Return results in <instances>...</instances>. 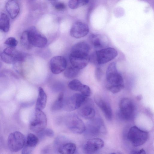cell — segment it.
<instances>
[{"mask_svg":"<svg viewBox=\"0 0 154 154\" xmlns=\"http://www.w3.org/2000/svg\"><path fill=\"white\" fill-rule=\"evenodd\" d=\"M47 96L43 89L41 87L38 89V95L36 103L35 109L43 110L45 107Z\"/></svg>","mask_w":154,"mask_h":154,"instance_id":"23","label":"cell"},{"mask_svg":"<svg viewBox=\"0 0 154 154\" xmlns=\"http://www.w3.org/2000/svg\"><path fill=\"white\" fill-rule=\"evenodd\" d=\"M103 124L102 121L99 119L92 120L86 126L84 132L87 136H97L100 134L104 129Z\"/></svg>","mask_w":154,"mask_h":154,"instance_id":"15","label":"cell"},{"mask_svg":"<svg viewBox=\"0 0 154 154\" xmlns=\"http://www.w3.org/2000/svg\"><path fill=\"white\" fill-rule=\"evenodd\" d=\"M89 0H69L68 5L69 8L75 9L87 4Z\"/></svg>","mask_w":154,"mask_h":154,"instance_id":"27","label":"cell"},{"mask_svg":"<svg viewBox=\"0 0 154 154\" xmlns=\"http://www.w3.org/2000/svg\"><path fill=\"white\" fill-rule=\"evenodd\" d=\"M24 135L20 132L16 131L11 133L8 139V145L12 152H17L23 147L26 142Z\"/></svg>","mask_w":154,"mask_h":154,"instance_id":"6","label":"cell"},{"mask_svg":"<svg viewBox=\"0 0 154 154\" xmlns=\"http://www.w3.org/2000/svg\"><path fill=\"white\" fill-rule=\"evenodd\" d=\"M83 84L80 81L75 79L72 80L69 83L68 86L72 90L80 91Z\"/></svg>","mask_w":154,"mask_h":154,"instance_id":"29","label":"cell"},{"mask_svg":"<svg viewBox=\"0 0 154 154\" xmlns=\"http://www.w3.org/2000/svg\"><path fill=\"white\" fill-rule=\"evenodd\" d=\"M47 124V119L45 113L42 110L35 109L34 117L29 125L30 129L39 133L45 130Z\"/></svg>","mask_w":154,"mask_h":154,"instance_id":"5","label":"cell"},{"mask_svg":"<svg viewBox=\"0 0 154 154\" xmlns=\"http://www.w3.org/2000/svg\"><path fill=\"white\" fill-rule=\"evenodd\" d=\"M55 147L60 154H72L76 149V146L74 143L70 142L63 136L57 137L54 141Z\"/></svg>","mask_w":154,"mask_h":154,"instance_id":"7","label":"cell"},{"mask_svg":"<svg viewBox=\"0 0 154 154\" xmlns=\"http://www.w3.org/2000/svg\"><path fill=\"white\" fill-rule=\"evenodd\" d=\"M90 48L89 45L84 42H80L75 45L72 48L71 53L89 56Z\"/></svg>","mask_w":154,"mask_h":154,"instance_id":"22","label":"cell"},{"mask_svg":"<svg viewBox=\"0 0 154 154\" xmlns=\"http://www.w3.org/2000/svg\"><path fill=\"white\" fill-rule=\"evenodd\" d=\"M43 132L44 134L49 137H53L54 136V131L51 129H45Z\"/></svg>","mask_w":154,"mask_h":154,"instance_id":"33","label":"cell"},{"mask_svg":"<svg viewBox=\"0 0 154 154\" xmlns=\"http://www.w3.org/2000/svg\"><path fill=\"white\" fill-rule=\"evenodd\" d=\"M104 141L99 138H93L87 140L84 143L83 149L87 153H92L102 148Z\"/></svg>","mask_w":154,"mask_h":154,"instance_id":"17","label":"cell"},{"mask_svg":"<svg viewBox=\"0 0 154 154\" xmlns=\"http://www.w3.org/2000/svg\"><path fill=\"white\" fill-rule=\"evenodd\" d=\"M117 55V51L115 48H106L97 50L89 55V61L96 64H103L113 60Z\"/></svg>","mask_w":154,"mask_h":154,"instance_id":"2","label":"cell"},{"mask_svg":"<svg viewBox=\"0 0 154 154\" xmlns=\"http://www.w3.org/2000/svg\"><path fill=\"white\" fill-rule=\"evenodd\" d=\"M54 7L57 10H62L65 9L66 6L62 2H58L55 4Z\"/></svg>","mask_w":154,"mask_h":154,"instance_id":"34","label":"cell"},{"mask_svg":"<svg viewBox=\"0 0 154 154\" xmlns=\"http://www.w3.org/2000/svg\"><path fill=\"white\" fill-rule=\"evenodd\" d=\"M89 41L92 45L96 48H104L109 44L108 38L105 35L99 34L92 33L89 37Z\"/></svg>","mask_w":154,"mask_h":154,"instance_id":"18","label":"cell"},{"mask_svg":"<svg viewBox=\"0 0 154 154\" xmlns=\"http://www.w3.org/2000/svg\"><path fill=\"white\" fill-rule=\"evenodd\" d=\"M66 60L62 56L54 57L50 61V69L54 74H59L64 71L66 68Z\"/></svg>","mask_w":154,"mask_h":154,"instance_id":"12","label":"cell"},{"mask_svg":"<svg viewBox=\"0 0 154 154\" xmlns=\"http://www.w3.org/2000/svg\"><path fill=\"white\" fill-rule=\"evenodd\" d=\"M49 0V1H50L54 2L56 1H57V0Z\"/></svg>","mask_w":154,"mask_h":154,"instance_id":"36","label":"cell"},{"mask_svg":"<svg viewBox=\"0 0 154 154\" xmlns=\"http://www.w3.org/2000/svg\"><path fill=\"white\" fill-rule=\"evenodd\" d=\"M5 43L9 47H14L17 45L18 42L15 38L9 37L5 41Z\"/></svg>","mask_w":154,"mask_h":154,"instance_id":"31","label":"cell"},{"mask_svg":"<svg viewBox=\"0 0 154 154\" xmlns=\"http://www.w3.org/2000/svg\"><path fill=\"white\" fill-rule=\"evenodd\" d=\"M20 42L21 44L27 49H30L32 47L30 42L27 30L24 31L22 34Z\"/></svg>","mask_w":154,"mask_h":154,"instance_id":"28","label":"cell"},{"mask_svg":"<svg viewBox=\"0 0 154 154\" xmlns=\"http://www.w3.org/2000/svg\"><path fill=\"white\" fill-rule=\"evenodd\" d=\"M94 100L95 103L104 113L105 118L108 120H111L112 118V112L109 104L99 96H95Z\"/></svg>","mask_w":154,"mask_h":154,"instance_id":"19","label":"cell"},{"mask_svg":"<svg viewBox=\"0 0 154 154\" xmlns=\"http://www.w3.org/2000/svg\"><path fill=\"white\" fill-rule=\"evenodd\" d=\"M89 30L88 26L86 23L81 22H77L72 25L70 33L72 37L79 38L87 35Z\"/></svg>","mask_w":154,"mask_h":154,"instance_id":"14","label":"cell"},{"mask_svg":"<svg viewBox=\"0 0 154 154\" xmlns=\"http://www.w3.org/2000/svg\"><path fill=\"white\" fill-rule=\"evenodd\" d=\"M148 138V133L137 127L134 126L129 130L127 134V138L134 146H138L144 144Z\"/></svg>","mask_w":154,"mask_h":154,"instance_id":"3","label":"cell"},{"mask_svg":"<svg viewBox=\"0 0 154 154\" xmlns=\"http://www.w3.org/2000/svg\"><path fill=\"white\" fill-rule=\"evenodd\" d=\"M37 137L32 133L28 134L25 143L22 149V154L31 153L33 149L35 146L38 142Z\"/></svg>","mask_w":154,"mask_h":154,"instance_id":"20","label":"cell"},{"mask_svg":"<svg viewBox=\"0 0 154 154\" xmlns=\"http://www.w3.org/2000/svg\"><path fill=\"white\" fill-rule=\"evenodd\" d=\"M80 70L72 66L66 68L64 72V75L66 78L72 79L76 77L79 74Z\"/></svg>","mask_w":154,"mask_h":154,"instance_id":"26","label":"cell"},{"mask_svg":"<svg viewBox=\"0 0 154 154\" xmlns=\"http://www.w3.org/2000/svg\"><path fill=\"white\" fill-rule=\"evenodd\" d=\"M106 88L113 93L119 92L124 87L123 77L117 69L116 63H111L108 66L106 74Z\"/></svg>","mask_w":154,"mask_h":154,"instance_id":"1","label":"cell"},{"mask_svg":"<svg viewBox=\"0 0 154 154\" xmlns=\"http://www.w3.org/2000/svg\"><path fill=\"white\" fill-rule=\"evenodd\" d=\"M69 58L72 66L79 70L85 68L89 62V55L86 56L71 53Z\"/></svg>","mask_w":154,"mask_h":154,"instance_id":"16","label":"cell"},{"mask_svg":"<svg viewBox=\"0 0 154 154\" xmlns=\"http://www.w3.org/2000/svg\"><path fill=\"white\" fill-rule=\"evenodd\" d=\"M87 98L81 93L74 94L64 101L63 108L69 111L78 109Z\"/></svg>","mask_w":154,"mask_h":154,"instance_id":"10","label":"cell"},{"mask_svg":"<svg viewBox=\"0 0 154 154\" xmlns=\"http://www.w3.org/2000/svg\"><path fill=\"white\" fill-rule=\"evenodd\" d=\"M63 98V93L60 92L51 106V109L52 111H59L63 108L64 103Z\"/></svg>","mask_w":154,"mask_h":154,"instance_id":"25","label":"cell"},{"mask_svg":"<svg viewBox=\"0 0 154 154\" xmlns=\"http://www.w3.org/2000/svg\"></svg>","mask_w":154,"mask_h":154,"instance_id":"38","label":"cell"},{"mask_svg":"<svg viewBox=\"0 0 154 154\" xmlns=\"http://www.w3.org/2000/svg\"><path fill=\"white\" fill-rule=\"evenodd\" d=\"M10 27V20L9 17L5 14L0 12V30L7 32Z\"/></svg>","mask_w":154,"mask_h":154,"instance_id":"24","label":"cell"},{"mask_svg":"<svg viewBox=\"0 0 154 154\" xmlns=\"http://www.w3.org/2000/svg\"><path fill=\"white\" fill-rule=\"evenodd\" d=\"M131 153L133 154H145V150L142 149L138 151H135L132 152Z\"/></svg>","mask_w":154,"mask_h":154,"instance_id":"35","label":"cell"},{"mask_svg":"<svg viewBox=\"0 0 154 154\" xmlns=\"http://www.w3.org/2000/svg\"><path fill=\"white\" fill-rule=\"evenodd\" d=\"M103 74L102 69L100 67H97L95 70V76L96 78L98 81L101 79Z\"/></svg>","mask_w":154,"mask_h":154,"instance_id":"32","label":"cell"},{"mask_svg":"<svg viewBox=\"0 0 154 154\" xmlns=\"http://www.w3.org/2000/svg\"><path fill=\"white\" fill-rule=\"evenodd\" d=\"M65 123L69 130L74 133L81 134L85 131L86 126L84 122L76 115L68 116L66 118Z\"/></svg>","mask_w":154,"mask_h":154,"instance_id":"8","label":"cell"},{"mask_svg":"<svg viewBox=\"0 0 154 154\" xmlns=\"http://www.w3.org/2000/svg\"><path fill=\"white\" fill-rule=\"evenodd\" d=\"M0 56L2 60L8 64H14L23 61L26 57L24 53L17 51L14 47H10L5 49Z\"/></svg>","mask_w":154,"mask_h":154,"instance_id":"4","label":"cell"},{"mask_svg":"<svg viewBox=\"0 0 154 154\" xmlns=\"http://www.w3.org/2000/svg\"><path fill=\"white\" fill-rule=\"evenodd\" d=\"M6 8L11 18L12 19L15 18L20 12V6L16 0L8 1L6 5Z\"/></svg>","mask_w":154,"mask_h":154,"instance_id":"21","label":"cell"},{"mask_svg":"<svg viewBox=\"0 0 154 154\" xmlns=\"http://www.w3.org/2000/svg\"><path fill=\"white\" fill-rule=\"evenodd\" d=\"M27 31L30 42L32 46L42 48L46 46L48 42L47 38L38 32L35 27H31Z\"/></svg>","mask_w":154,"mask_h":154,"instance_id":"9","label":"cell"},{"mask_svg":"<svg viewBox=\"0 0 154 154\" xmlns=\"http://www.w3.org/2000/svg\"><path fill=\"white\" fill-rule=\"evenodd\" d=\"M78 109L79 115L85 119H91L95 116V111L92 101L88 98Z\"/></svg>","mask_w":154,"mask_h":154,"instance_id":"13","label":"cell"},{"mask_svg":"<svg viewBox=\"0 0 154 154\" xmlns=\"http://www.w3.org/2000/svg\"><path fill=\"white\" fill-rule=\"evenodd\" d=\"M2 63L0 62V69L1 68V67H2Z\"/></svg>","mask_w":154,"mask_h":154,"instance_id":"37","label":"cell"},{"mask_svg":"<svg viewBox=\"0 0 154 154\" xmlns=\"http://www.w3.org/2000/svg\"><path fill=\"white\" fill-rule=\"evenodd\" d=\"M119 106L121 114L124 119L127 120L132 118L134 111V106L131 100L127 98L122 99Z\"/></svg>","mask_w":154,"mask_h":154,"instance_id":"11","label":"cell"},{"mask_svg":"<svg viewBox=\"0 0 154 154\" xmlns=\"http://www.w3.org/2000/svg\"><path fill=\"white\" fill-rule=\"evenodd\" d=\"M79 92L81 94L86 97L90 96L91 94V91L90 87L84 84H83Z\"/></svg>","mask_w":154,"mask_h":154,"instance_id":"30","label":"cell"}]
</instances>
